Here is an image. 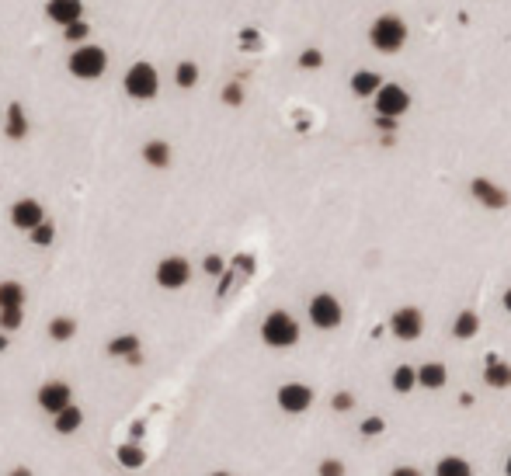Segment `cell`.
Instances as JSON below:
<instances>
[{
  "instance_id": "6da1fadb",
  "label": "cell",
  "mask_w": 511,
  "mask_h": 476,
  "mask_svg": "<svg viewBox=\"0 0 511 476\" xmlns=\"http://www.w3.org/2000/svg\"><path fill=\"white\" fill-rule=\"evenodd\" d=\"M369 42L376 46V53H400L407 46V21L400 14H379L369 28Z\"/></svg>"
},
{
  "instance_id": "7a4b0ae2",
  "label": "cell",
  "mask_w": 511,
  "mask_h": 476,
  "mask_svg": "<svg viewBox=\"0 0 511 476\" xmlns=\"http://www.w3.org/2000/svg\"><path fill=\"white\" fill-rule=\"evenodd\" d=\"M261 341L268 348H293L299 341V323L293 313L285 310H271L268 317L261 320Z\"/></svg>"
},
{
  "instance_id": "3957f363",
  "label": "cell",
  "mask_w": 511,
  "mask_h": 476,
  "mask_svg": "<svg viewBox=\"0 0 511 476\" xmlns=\"http://www.w3.org/2000/svg\"><path fill=\"white\" fill-rule=\"evenodd\" d=\"M122 87H126V94L136 98V101H150V98H157V91H161V74H157L153 63H133V66L126 70V77H122Z\"/></svg>"
},
{
  "instance_id": "277c9868",
  "label": "cell",
  "mask_w": 511,
  "mask_h": 476,
  "mask_svg": "<svg viewBox=\"0 0 511 476\" xmlns=\"http://www.w3.org/2000/svg\"><path fill=\"white\" fill-rule=\"evenodd\" d=\"M66 66H70V74L81 80H98L101 74L108 70V56L101 46H91V42H84V46H77L74 53H70V59H66Z\"/></svg>"
},
{
  "instance_id": "5b68a950",
  "label": "cell",
  "mask_w": 511,
  "mask_h": 476,
  "mask_svg": "<svg viewBox=\"0 0 511 476\" xmlns=\"http://www.w3.org/2000/svg\"><path fill=\"white\" fill-rule=\"evenodd\" d=\"M306 313H310V323H313L317 330H334V327L345 320V310H341V303H338L330 292H317V295L310 299Z\"/></svg>"
},
{
  "instance_id": "8992f818",
  "label": "cell",
  "mask_w": 511,
  "mask_h": 476,
  "mask_svg": "<svg viewBox=\"0 0 511 476\" xmlns=\"http://www.w3.org/2000/svg\"><path fill=\"white\" fill-rule=\"evenodd\" d=\"M373 108H376V115L383 118H400L410 111V94H407V87L400 83H383L376 91V98H373Z\"/></svg>"
},
{
  "instance_id": "52a82bcc",
  "label": "cell",
  "mask_w": 511,
  "mask_h": 476,
  "mask_svg": "<svg viewBox=\"0 0 511 476\" xmlns=\"http://www.w3.org/2000/svg\"><path fill=\"white\" fill-rule=\"evenodd\" d=\"M390 334L397 341H418L425 334V313L418 306H400L393 317H390Z\"/></svg>"
},
{
  "instance_id": "ba28073f",
  "label": "cell",
  "mask_w": 511,
  "mask_h": 476,
  "mask_svg": "<svg viewBox=\"0 0 511 476\" xmlns=\"http://www.w3.org/2000/svg\"><path fill=\"white\" fill-rule=\"evenodd\" d=\"M191 282V265H188V258H163L161 265H157V285L161 289H167V292H178V289H185Z\"/></svg>"
},
{
  "instance_id": "9c48e42d",
  "label": "cell",
  "mask_w": 511,
  "mask_h": 476,
  "mask_svg": "<svg viewBox=\"0 0 511 476\" xmlns=\"http://www.w3.org/2000/svg\"><path fill=\"white\" fill-rule=\"evenodd\" d=\"M275 403H278L285 414H306V410L313 407V390H310L306 383H285V386H278Z\"/></svg>"
},
{
  "instance_id": "30bf717a",
  "label": "cell",
  "mask_w": 511,
  "mask_h": 476,
  "mask_svg": "<svg viewBox=\"0 0 511 476\" xmlns=\"http://www.w3.org/2000/svg\"><path fill=\"white\" fill-rule=\"evenodd\" d=\"M39 407L46 410V414H59L63 407H70L74 403V390H70V383H63V379H49V383H42L39 386Z\"/></svg>"
},
{
  "instance_id": "8fae6325",
  "label": "cell",
  "mask_w": 511,
  "mask_h": 476,
  "mask_svg": "<svg viewBox=\"0 0 511 476\" xmlns=\"http://www.w3.org/2000/svg\"><path fill=\"white\" fill-rule=\"evenodd\" d=\"M39 223H46V209H42L39 198H18V202L11 206V226H14V230L31 233Z\"/></svg>"
},
{
  "instance_id": "7c38bea8",
  "label": "cell",
  "mask_w": 511,
  "mask_h": 476,
  "mask_svg": "<svg viewBox=\"0 0 511 476\" xmlns=\"http://www.w3.org/2000/svg\"><path fill=\"white\" fill-rule=\"evenodd\" d=\"M46 18L56 21L59 28L74 25V21H84V0H49V4H46Z\"/></svg>"
},
{
  "instance_id": "4fadbf2b",
  "label": "cell",
  "mask_w": 511,
  "mask_h": 476,
  "mask_svg": "<svg viewBox=\"0 0 511 476\" xmlns=\"http://www.w3.org/2000/svg\"><path fill=\"white\" fill-rule=\"evenodd\" d=\"M470 191H473V198H477L480 206H487V209H505V206H508V191L501 185H494V181H487V178H477V181L470 185Z\"/></svg>"
},
{
  "instance_id": "5bb4252c",
  "label": "cell",
  "mask_w": 511,
  "mask_h": 476,
  "mask_svg": "<svg viewBox=\"0 0 511 476\" xmlns=\"http://www.w3.org/2000/svg\"><path fill=\"white\" fill-rule=\"evenodd\" d=\"M386 80L379 77L376 70H355V77H351V94L355 98H376V91L383 87Z\"/></svg>"
},
{
  "instance_id": "9a60e30c",
  "label": "cell",
  "mask_w": 511,
  "mask_h": 476,
  "mask_svg": "<svg viewBox=\"0 0 511 476\" xmlns=\"http://www.w3.org/2000/svg\"><path fill=\"white\" fill-rule=\"evenodd\" d=\"M4 133H7V139H25L28 136V115H25V108H21V101H11V105H7Z\"/></svg>"
},
{
  "instance_id": "2e32d148",
  "label": "cell",
  "mask_w": 511,
  "mask_h": 476,
  "mask_svg": "<svg viewBox=\"0 0 511 476\" xmlns=\"http://www.w3.org/2000/svg\"><path fill=\"white\" fill-rule=\"evenodd\" d=\"M81 424H84V410L77 403H70V407H63L59 414H53V427L59 435H77Z\"/></svg>"
},
{
  "instance_id": "e0dca14e",
  "label": "cell",
  "mask_w": 511,
  "mask_h": 476,
  "mask_svg": "<svg viewBox=\"0 0 511 476\" xmlns=\"http://www.w3.org/2000/svg\"><path fill=\"white\" fill-rule=\"evenodd\" d=\"M445 383H449V369L442 362H425L418 369V386H425V390H442Z\"/></svg>"
},
{
  "instance_id": "ac0fdd59",
  "label": "cell",
  "mask_w": 511,
  "mask_h": 476,
  "mask_svg": "<svg viewBox=\"0 0 511 476\" xmlns=\"http://www.w3.org/2000/svg\"><path fill=\"white\" fill-rule=\"evenodd\" d=\"M484 383L490 390H508L511 386V365L508 362H497V358H490L484 369Z\"/></svg>"
},
{
  "instance_id": "d6986e66",
  "label": "cell",
  "mask_w": 511,
  "mask_h": 476,
  "mask_svg": "<svg viewBox=\"0 0 511 476\" xmlns=\"http://www.w3.org/2000/svg\"><path fill=\"white\" fill-rule=\"evenodd\" d=\"M480 334V317L473 313V310H462L456 320H452V338L456 341H470V338H477Z\"/></svg>"
},
{
  "instance_id": "ffe728a7",
  "label": "cell",
  "mask_w": 511,
  "mask_h": 476,
  "mask_svg": "<svg viewBox=\"0 0 511 476\" xmlns=\"http://www.w3.org/2000/svg\"><path fill=\"white\" fill-rule=\"evenodd\" d=\"M105 351L111 358H129V362H133L136 355H139V338H136V334H118V338L108 341Z\"/></svg>"
},
{
  "instance_id": "44dd1931",
  "label": "cell",
  "mask_w": 511,
  "mask_h": 476,
  "mask_svg": "<svg viewBox=\"0 0 511 476\" xmlns=\"http://www.w3.org/2000/svg\"><path fill=\"white\" fill-rule=\"evenodd\" d=\"M143 160L150 163V167H167L171 163V143L167 139H150L146 146H143Z\"/></svg>"
},
{
  "instance_id": "7402d4cb",
  "label": "cell",
  "mask_w": 511,
  "mask_h": 476,
  "mask_svg": "<svg viewBox=\"0 0 511 476\" xmlns=\"http://www.w3.org/2000/svg\"><path fill=\"white\" fill-rule=\"evenodd\" d=\"M74 338H77V320H74V317H56V320H49V341L66 344V341H74Z\"/></svg>"
},
{
  "instance_id": "603a6c76",
  "label": "cell",
  "mask_w": 511,
  "mask_h": 476,
  "mask_svg": "<svg viewBox=\"0 0 511 476\" xmlns=\"http://www.w3.org/2000/svg\"><path fill=\"white\" fill-rule=\"evenodd\" d=\"M435 476H473V466L462 455H445V459H438Z\"/></svg>"
},
{
  "instance_id": "cb8c5ba5",
  "label": "cell",
  "mask_w": 511,
  "mask_h": 476,
  "mask_svg": "<svg viewBox=\"0 0 511 476\" xmlns=\"http://www.w3.org/2000/svg\"><path fill=\"white\" fill-rule=\"evenodd\" d=\"M7 306H25V285L21 282H0V310Z\"/></svg>"
},
{
  "instance_id": "d4e9b609",
  "label": "cell",
  "mask_w": 511,
  "mask_h": 476,
  "mask_svg": "<svg viewBox=\"0 0 511 476\" xmlns=\"http://www.w3.org/2000/svg\"><path fill=\"white\" fill-rule=\"evenodd\" d=\"M390 383H393V390H397V393H410V390L418 386V369H410V365H397L393 375H390Z\"/></svg>"
},
{
  "instance_id": "484cf974",
  "label": "cell",
  "mask_w": 511,
  "mask_h": 476,
  "mask_svg": "<svg viewBox=\"0 0 511 476\" xmlns=\"http://www.w3.org/2000/svg\"><path fill=\"white\" fill-rule=\"evenodd\" d=\"M174 83H178L181 91L195 87V83H198V66L188 63V59H185V63H178V66H174Z\"/></svg>"
},
{
  "instance_id": "4316f807",
  "label": "cell",
  "mask_w": 511,
  "mask_h": 476,
  "mask_svg": "<svg viewBox=\"0 0 511 476\" xmlns=\"http://www.w3.org/2000/svg\"><path fill=\"white\" fill-rule=\"evenodd\" d=\"M25 323V306H7V310H0V330H18Z\"/></svg>"
},
{
  "instance_id": "83f0119b",
  "label": "cell",
  "mask_w": 511,
  "mask_h": 476,
  "mask_svg": "<svg viewBox=\"0 0 511 476\" xmlns=\"http://www.w3.org/2000/svg\"><path fill=\"white\" fill-rule=\"evenodd\" d=\"M118 462H122L126 470H139V466L146 462V455H143V449H136V445H122V449H118Z\"/></svg>"
},
{
  "instance_id": "f1b7e54d",
  "label": "cell",
  "mask_w": 511,
  "mask_h": 476,
  "mask_svg": "<svg viewBox=\"0 0 511 476\" xmlns=\"http://www.w3.org/2000/svg\"><path fill=\"white\" fill-rule=\"evenodd\" d=\"M53 240H56V226L49 223V219H46V223H39V226L31 230V243H35V247H49Z\"/></svg>"
},
{
  "instance_id": "f546056e",
  "label": "cell",
  "mask_w": 511,
  "mask_h": 476,
  "mask_svg": "<svg viewBox=\"0 0 511 476\" xmlns=\"http://www.w3.org/2000/svg\"><path fill=\"white\" fill-rule=\"evenodd\" d=\"M299 66H303V70H320L323 53L320 49H303V53H299Z\"/></svg>"
},
{
  "instance_id": "4dcf8cb0",
  "label": "cell",
  "mask_w": 511,
  "mask_h": 476,
  "mask_svg": "<svg viewBox=\"0 0 511 476\" xmlns=\"http://www.w3.org/2000/svg\"><path fill=\"white\" fill-rule=\"evenodd\" d=\"M87 31L91 28L84 25V21H74V25L63 28V35H66V42H77V46H84V39H87Z\"/></svg>"
},
{
  "instance_id": "1f68e13d",
  "label": "cell",
  "mask_w": 511,
  "mask_h": 476,
  "mask_svg": "<svg viewBox=\"0 0 511 476\" xmlns=\"http://www.w3.org/2000/svg\"><path fill=\"white\" fill-rule=\"evenodd\" d=\"M317 476H345V462L341 459H323L317 466Z\"/></svg>"
},
{
  "instance_id": "d6a6232c",
  "label": "cell",
  "mask_w": 511,
  "mask_h": 476,
  "mask_svg": "<svg viewBox=\"0 0 511 476\" xmlns=\"http://www.w3.org/2000/svg\"><path fill=\"white\" fill-rule=\"evenodd\" d=\"M330 407H334L338 414H348L351 407H355V397H351V393H334V400H330Z\"/></svg>"
},
{
  "instance_id": "836d02e7",
  "label": "cell",
  "mask_w": 511,
  "mask_h": 476,
  "mask_svg": "<svg viewBox=\"0 0 511 476\" xmlns=\"http://www.w3.org/2000/svg\"><path fill=\"white\" fill-rule=\"evenodd\" d=\"M383 427H386V421H383V417H365L358 431H362V435L369 438V435H383Z\"/></svg>"
},
{
  "instance_id": "e575fe53",
  "label": "cell",
  "mask_w": 511,
  "mask_h": 476,
  "mask_svg": "<svg viewBox=\"0 0 511 476\" xmlns=\"http://www.w3.org/2000/svg\"><path fill=\"white\" fill-rule=\"evenodd\" d=\"M223 98H226V105H241V101H243V91H241V83H230V87L223 91Z\"/></svg>"
},
{
  "instance_id": "d590c367",
  "label": "cell",
  "mask_w": 511,
  "mask_h": 476,
  "mask_svg": "<svg viewBox=\"0 0 511 476\" xmlns=\"http://www.w3.org/2000/svg\"><path fill=\"white\" fill-rule=\"evenodd\" d=\"M206 271H209V275H219V271H223V261H219L216 254H209V258H206Z\"/></svg>"
},
{
  "instance_id": "8d00e7d4",
  "label": "cell",
  "mask_w": 511,
  "mask_h": 476,
  "mask_svg": "<svg viewBox=\"0 0 511 476\" xmlns=\"http://www.w3.org/2000/svg\"><path fill=\"white\" fill-rule=\"evenodd\" d=\"M390 476H421V473H418L414 466H397V470H393Z\"/></svg>"
},
{
  "instance_id": "74e56055",
  "label": "cell",
  "mask_w": 511,
  "mask_h": 476,
  "mask_svg": "<svg viewBox=\"0 0 511 476\" xmlns=\"http://www.w3.org/2000/svg\"><path fill=\"white\" fill-rule=\"evenodd\" d=\"M7 476H35V473H31L28 466H14V470H11V473H7Z\"/></svg>"
},
{
  "instance_id": "f35d334b",
  "label": "cell",
  "mask_w": 511,
  "mask_h": 476,
  "mask_svg": "<svg viewBox=\"0 0 511 476\" xmlns=\"http://www.w3.org/2000/svg\"><path fill=\"white\" fill-rule=\"evenodd\" d=\"M7 351V330H0V355Z\"/></svg>"
},
{
  "instance_id": "ab89813d",
  "label": "cell",
  "mask_w": 511,
  "mask_h": 476,
  "mask_svg": "<svg viewBox=\"0 0 511 476\" xmlns=\"http://www.w3.org/2000/svg\"><path fill=\"white\" fill-rule=\"evenodd\" d=\"M505 310H508V313H511V289L505 292Z\"/></svg>"
},
{
  "instance_id": "60d3db41",
  "label": "cell",
  "mask_w": 511,
  "mask_h": 476,
  "mask_svg": "<svg viewBox=\"0 0 511 476\" xmlns=\"http://www.w3.org/2000/svg\"><path fill=\"white\" fill-rule=\"evenodd\" d=\"M505 476H511V455H508V462H505Z\"/></svg>"
},
{
  "instance_id": "b9f144b4",
  "label": "cell",
  "mask_w": 511,
  "mask_h": 476,
  "mask_svg": "<svg viewBox=\"0 0 511 476\" xmlns=\"http://www.w3.org/2000/svg\"><path fill=\"white\" fill-rule=\"evenodd\" d=\"M213 476H230V473H223V470H219V473H213Z\"/></svg>"
}]
</instances>
